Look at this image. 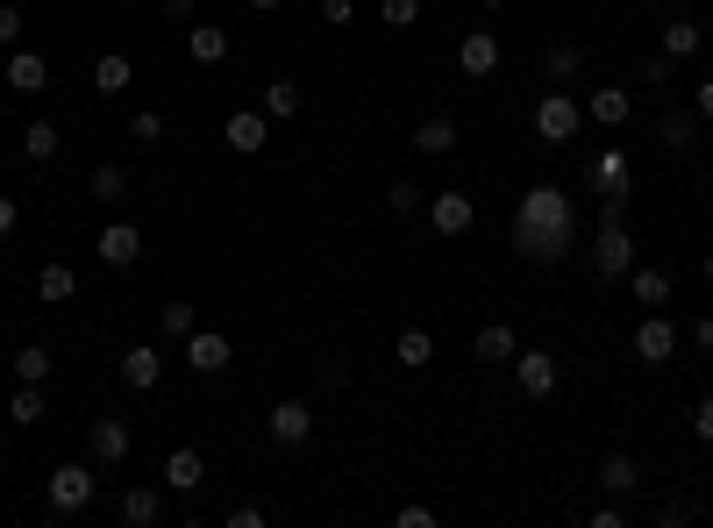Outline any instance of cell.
Listing matches in <instances>:
<instances>
[{"mask_svg": "<svg viewBox=\"0 0 713 528\" xmlns=\"http://www.w3.org/2000/svg\"><path fill=\"white\" fill-rule=\"evenodd\" d=\"M692 351L713 357V314H700V322H692Z\"/></svg>", "mask_w": 713, "mask_h": 528, "instance_id": "obj_48", "label": "cell"}, {"mask_svg": "<svg viewBox=\"0 0 713 528\" xmlns=\"http://www.w3.org/2000/svg\"><path fill=\"white\" fill-rule=\"evenodd\" d=\"M628 115H635V94H628V86H599V94L585 100V122H599V129H620Z\"/></svg>", "mask_w": 713, "mask_h": 528, "instance_id": "obj_18", "label": "cell"}, {"mask_svg": "<svg viewBox=\"0 0 713 528\" xmlns=\"http://www.w3.org/2000/svg\"><path fill=\"white\" fill-rule=\"evenodd\" d=\"M414 150L421 158H450V150H457V122H450V115H429V122L414 129Z\"/></svg>", "mask_w": 713, "mask_h": 528, "instance_id": "obj_26", "label": "cell"}, {"mask_svg": "<svg viewBox=\"0 0 713 528\" xmlns=\"http://www.w3.org/2000/svg\"><path fill=\"white\" fill-rule=\"evenodd\" d=\"M271 515H264V507H250V500H242V507H229V528H264Z\"/></svg>", "mask_w": 713, "mask_h": 528, "instance_id": "obj_46", "label": "cell"}, {"mask_svg": "<svg viewBox=\"0 0 713 528\" xmlns=\"http://www.w3.org/2000/svg\"><path fill=\"white\" fill-rule=\"evenodd\" d=\"M579 72H585V51H579V43H550V51H542V79L564 86V79H579Z\"/></svg>", "mask_w": 713, "mask_h": 528, "instance_id": "obj_29", "label": "cell"}, {"mask_svg": "<svg viewBox=\"0 0 713 528\" xmlns=\"http://www.w3.org/2000/svg\"><path fill=\"white\" fill-rule=\"evenodd\" d=\"M129 143H143V150L164 143V115H158V108H136V115H129Z\"/></svg>", "mask_w": 713, "mask_h": 528, "instance_id": "obj_38", "label": "cell"}, {"mask_svg": "<svg viewBox=\"0 0 713 528\" xmlns=\"http://www.w3.org/2000/svg\"><path fill=\"white\" fill-rule=\"evenodd\" d=\"M136 258H143V229H136V222H108V229H100V265L136 271Z\"/></svg>", "mask_w": 713, "mask_h": 528, "instance_id": "obj_10", "label": "cell"}, {"mask_svg": "<svg viewBox=\"0 0 713 528\" xmlns=\"http://www.w3.org/2000/svg\"><path fill=\"white\" fill-rule=\"evenodd\" d=\"M164 14H172V22H193V0H164Z\"/></svg>", "mask_w": 713, "mask_h": 528, "instance_id": "obj_52", "label": "cell"}, {"mask_svg": "<svg viewBox=\"0 0 713 528\" xmlns=\"http://www.w3.org/2000/svg\"><path fill=\"white\" fill-rule=\"evenodd\" d=\"M94 493H100V464H57V472L43 478V500H51V515H79Z\"/></svg>", "mask_w": 713, "mask_h": 528, "instance_id": "obj_2", "label": "cell"}, {"mask_svg": "<svg viewBox=\"0 0 713 528\" xmlns=\"http://www.w3.org/2000/svg\"><path fill=\"white\" fill-rule=\"evenodd\" d=\"M692 115H700V122H713V79H700V100H692Z\"/></svg>", "mask_w": 713, "mask_h": 528, "instance_id": "obj_51", "label": "cell"}, {"mask_svg": "<svg viewBox=\"0 0 713 528\" xmlns=\"http://www.w3.org/2000/svg\"><path fill=\"white\" fill-rule=\"evenodd\" d=\"M400 528H435V507H400Z\"/></svg>", "mask_w": 713, "mask_h": 528, "instance_id": "obj_49", "label": "cell"}, {"mask_svg": "<svg viewBox=\"0 0 713 528\" xmlns=\"http://www.w3.org/2000/svg\"><path fill=\"white\" fill-rule=\"evenodd\" d=\"M657 143L671 150V158H685V150L700 143V115H692V108H671V115L657 122Z\"/></svg>", "mask_w": 713, "mask_h": 528, "instance_id": "obj_21", "label": "cell"}, {"mask_svg": "<svg viewBox=\"0 0 713 528\" xmlns=\"http://www.w3.org/2000/svg\"><path fill=\"white\" fill-rule=\"evenodd\" d=\"M692 515H700V507H692V500H663V507H657V521H663V528H685Z\"/></svg>", "mask_w": 713, "mask_h": 528, "instance_id": "obj_43", "label": "cell"}, {"mask_svg": "<svg viewBox=\"0 0 713 528\" xmlns=\"http://www.w3.org/2000/svg\"><path fill=\"white\" fill-rule=\"evenodd\" d=\"M264 435H271L279 450H300V443L314 435V414H307V400H279V407L264 414Z\"/></svg>", "mask_w": 713, "mask_h": 528, "instance_id": "obj_8", "label": "cell"}, {"mask_svg": "<svg viewBox=\"0 0 713 528\" xmlns=\"http://www.w3.org/2000/svg\"><path fill=\"white\" fill-rule=\"evenodd\" d=\"M429 222H435V236H464L478 222L472 193H435V201H429Z\"/></svg>", "mask_w": 713, "mask_h": 528, "instance_id": "obj_13", "label": "cell"}, {"mask_svg": "<svg viewBox=\"0 0 713 528\" xmlns=\"http://www.w3.org/2000/svg\"><path fill=\"white\" fill-rule=\"evenodd\" d=\"M386 207H392L400 222H414V215H421V186H414V179H392V186H386Z\"/></svg>", "mask_w": 713, "mask_h": 528, "instance_id": "obj_36", "label": "cell"}, {"mask_svg": "<svg viewBox=\"0 0 713 528\" xmlns=\"http://www.w3.org/2000/svg\"><path fill=\"white\" fill-rule=\"evenodd\" d=\"M557 379H564V371H557V357H550V351H514V386H521L528 400H550V394H557Z\"/></svg>", "mask_w": 713, "mask_h": 528, "instance_id": "obj_7", "label": "cell"}, {"mask_svg": "<svg viewBox=\"0 0 713 528\" xmlns=\"http://www.w3.org/2000/svg\"><path fill=\"white\" fill-rule=\"evenodd\" d=\"M322 22H328V29H343V22H357V0H322Z\"/></svg>", "mask_w": 713, "mask_h": 528, "instance_id": "obj_44", "label": "cell"}, {"mask_svg": "<svg viewBox=\"0 0 713 528\" xmlns=\"http://www.w3.org/2000/svg\"><path fill=\"white\" fill-rule=\"evenodd\" d=\"M14 379L43 386V379H51V351H43V343H22V351H14Z\"/></svg>", "mask_w": 713, "mask_h": 528, "instance_id": "obj_35", "label": "cell"}, {"mask_svg": "<svg viewBox=\"0 0 713 528\" xmlns=\"http://www.w3.org/2000/svg\"><path fill=\"white\" fill-rule=\"evenodd\" d=\"M72 293H79V271H72V265H43V271H36V300H51V308H65Z\"/></svg>", "mask_w": 713, "mask_h": 528, "instance_id": "obj_27", "label": "cell"}, {"mask_svg": "<svg viewBox=\"0 0 713 528\" xmlns=\"http://www.w3.org/2000/svg\"><path fill=\"white\" fill-rule=\"evenodd\" d=\"M229 336H215V328H193V336H186V365L193 371H201V379H215V371H229Z\"/></svg>", "mask_w": 713, "mask_h": 528, "instance_id": "obj_11", "label": "cell"}, {"mask_svg": "<svg viewBox=\"0 0 713 528\" xmlns=\"http://www.w3.org/2000/svg\"><path fill=\"white\" fill-rule=\"evenodd\" d=\"M22 8H14V0H0V51H14V43H22Z\"/></svg>", "mask_w": 713, "mask_h": 528, "instance_id": "obj_39", "label": "cell"}, {"mask_svg": "<svg viewBox=\"0 0 713 528\" xmlns=\"http://www.w3.org/2000/svg\"><path fill=\"white\" fill-rule=\"evenodd\" d=\"M700 51H706V29L692 14H671L663 22V57H700Z\"/></svg>", "mask_w": 713, "mask_h": 528, "instance_id": "obj_23", "label": "cell"}, {"mask_svg": "<svg viewBox=\"0 0 713 528\" xmlns=\"http://www.w3.org/2000/svg\"><path fill=\"white\" fill-rule=\"evenodd\" d=\"M242 8H250V14H271V8H279V0H242Z\"/></svg>", "mask_w": 713, "mask_h": 528, "instance_id": "obj_53", "label": "cell"}, {"mask_svg": "<svg viewBox=\"0 0 713 528\" xmlns=\"http://www.w3.org/2000/svg\"><path fill=\"white\" fill-rule=\"evenodd\" d=\"M158 478H164L172 493H201V486H207V457H201V450H172Z\"/></svg>", "mask_w": 713, "mask_h": 528, "instance_id": "obj_17", "label": "cell"}, {"mask_svg": "<svg viewBox=\"0 0 713 528\" xmlns=\"http://www.w3.org/2000/svg\"><path fill=\"white\" fill-rule=\"evenodd\" d=\"M635 357H642V365H671L678 357V328H671L663 308H649L642 322H635Z\"/></svg>", "mask_w": 713, "mask_h": 528, "instance_id": "obj_6", "label": "cell"}, {"mask_svg": "<svg viewBox=\"0 0 713 528\" xmlns=\"http://www.w3.org/2000/svg\"><path fill=\"white\" fill-rule=\"evenodd\" d=\"M158 328H164L172 343H186L193 328H201V308H193V300H164V308H158Z\"/></svg>", "mask_w": 713, "mask_h": 528, "instance_id": "obj_30", "label": "cell"}, {"mask_svg": "<svg viewBox=\"0 0 713 528\" xmlns=\"http://www.w3.org/2000/svg\"><path fill=\"white\" fill-rule=\"evenodd\" d=\"M314 379H322L328 394H343V386H350V371H343V357H322V365H314Z\"/></svg>", "mask_w": 713, "mask_h": 528, "instance_id": "obj_41", "label": "cell"}, {"mask_svg": "<svg viewBox=\"0 0 713 528\" xmlns=\"http://www.w3.org/2000/svg\"><path fill=\"white\" fill-rule=\"evenodd\" d=\"M514 250L528 265H557L564 250H579V201L564 186H528L514 207Z\"/></svg>", "mask_w": 713, "mask_h": 528, "instance_id": "obj_1", "label": "cell"}, {"mask_svg": "<svg viewBox=\"0 0 713 528\" xmlns=\"http://www.w3.org/2000/svg\"><path fill=\"white\" fill-rule=\"evenodd\" d=\"M663 79H671V57H663V51L642 57V86H663Z\"/></svg>", "mask_w": 713, "mask_h": 528, "instance_id": "obj_47", "label": "cell"}, {"mask_svg": "<svg viewBox=\"0 0 713 528\" xmlns=\"http://www.w3.org/2000/svg\"><path fill=\"white\" fill-rule=\"evenodd\" d=\"M514 351H521V343H514L507 322H485L478 336H472V357H478V365H514Z\"/></svg>", "mask_w": 713, "mask_h": 528, "instance_id": "obj_20", "label": "cell"}, {"mask_svg": "<svg viewBox=\"0 0 713 528\" xmlns=\"http://www.w3.org/2000/svg\"><path fill=\"white\" fill-rule=\"evenodd\" d=\"M593 186H599V193H635V186H628V158H620V150H606V158L593 164Z\"/></svg>", "mask_w": 713, "mask_h": 528, "instance_id": "obj_34", "label": "cell"}, {"mask_svg": "<svg viewBox=\"0 0 713 528\" xmlns=\"http://www.w3.org/2000/svg\"><path fill=\"white\" fill-rule=\"evenodd\" d=\"M22 150H29L36 164H51L57 150H65V129H57V122H29V129H22Z\"/></svg>", "mask_w": 713, "mask_h": 528, "instance_id": "obj_32", "label": "cell"}, {"mask_svg": "<svg viewBox=\"0 0 713 528\" xmlns=\"http://www.w3.org/2000/svg\"><path fill=\"white\" fill-rule=\"evenodd\" d=\"M264 115H279V122H285V115H300V86L293 79H271L264 86Z\"/></svg>", "mask_w": 713, "mask_h": 528, "instance_id": "obj_37", "label": "cell"}, {"mask_svg": "<svg viewBox=\"0 0 713 528\" xmlns=\"http://www.w3.org/2000/svg\"><path fill=\"white\" fill-rule=\"evenodd\" d=\"M478 8H507V0H478Z\"/></svg>", "mask_w": 713, "mask_h": 528, "instance_id": "obj_55", "label": "cell"}, {"mask_svg": "<svg viewBox=\"0 0 713 528\" xmlns=\"http://www.w3.org/2000/svg\"><path fill=\"white\" fill-rule=\"evenodd\" d=\"M628 207H635V193H599V222H628Z\"/></svg>", "mask_w": 713, "mask_h": 528, "instance_id": "obj_42", "label": "cell"}, {"mask_svg": "<svg viewBox=\"0 0 713 528\" xmlns=\"http://www.w3.org/2000/svg\"><path fill=\"white\" fill-rule=\"evenodd\" d=\"M8 421H14V429H36V421H43V386H14V394H8Z\"/></svg>", "mask_w": 713, "mask_h": 528, "instance_id": "obj_31", "label": "cell"}, {"mask_svg": "<svg viewBox=\"0 0 713 528\" xmlns=\"http://www.w3.org/2000/svg\"><path fill=\"white\" fill-rule=\"evenodd\" d=\"M392 357H400V365H429V357H435V336H429V328H400V343H392Z\"/></svg>", "mask_w": 713, "mask_h": 528, "instance_id": "obj_33", "label": "cell"}, {"mask_svg": "<svg viewBox=\"0 0 713 528\" xmlns=\"http://www.w3.org/2000/svg\"><path fill=\"white\" fill-rule=\"evenodd\" d=\"M186 57L193 65H222V57H229V29L222 22H186Z\"/></svg>", "mask_w": 713, "mask_h": 528, "instance_id": "obj_16", "label": "cell"}, {"mask_svg": "<svg viewBox=\"0 0 713 528\" xmlns=\"http://www.w3.org/2000/svg\"><path fill=\"white\" fill-rule=\"evenodd\" d=\"M14 222H22V201H14V193H0V244L14 236Z\"/></svg>", "mask_w": 713, "mask_h": 528, "instance_id": "obj_45", "label": "cell"}, {"mask_svg": "<svg viewBox=\"0 0 713 528\" xmlns=\"http://www.w3.org/2000/svg\"><path fill=\"white\" fill-rule=\"evenodd\" d=\"M129 450H136V429H129L121 414L86 421V457H94L100 472H121V464H129Z\"/></svg>", "mask_w": 713, "mask_h": 528, "instance_id": "obj_4", "label": "cell"}, {"mask_svg": "<svg viewBox=\"0 0 713 528\" xmlns=\"http://www.w3.org/2000/svg\"><path fill=\"white\" fill-rule=\"evenodd\" d=\"M158 515H164V500H158L150 486H129V493L115 500V521H121V528H150Z\"/></svg>", "mask_w": 713, "mask_h": 528, "instance_id": "obj_22", "label": "cell"}, {"mask_svg": "<svg viewBox=\"0 0 713 528\" xmlns=\"http://www.w3.org/2000/svg\"><path fill=\"white\" fill-rule=\"evenodd\" d=\"M129 79H136V72H129V57H121V51H108V57L94 65V94H100V100L129 94Z\"/></svg>", "mask_w": 713, "mask_h": 528, "instance_id": "obj_28", "label": "cell"}, {"mask_svg": "<svg viewBox=\"0 0 713 528\" xmlns=\"http://www.w3.org/2000/svg\"><path fill=\"white\" fill-rule=\"evenodd\" d=\"M378 14H386V29H414L421 22V0H386Z\"/></svg>", "mask_w": 713, "mask_h": 528, "instance_id": "obj_40", "label": "cell"}, {"mask_svg": "<svg viewBox=\"0 0 713 528\" xmlns=\"http://www.w3.org/2000/svg\"><path fill=\"white\" fill-rule=\"evenodd\" d=\"M628 271H635L628 222H599V236H593V279H628Z\"/></svg>", "mask_w": 713, "mask_h": 528, "instance_id": "obj_5", "label": "cell"}, {"mask_svg": "<svg viewBox=\"0 0 713 528\" xmlns=\"http://www.w3.org/2000/svg\"><path fill=\"white\" fill-rule=\"evenodd\" d=\"M222 143H229L236 158H257V150L271 143V115H257V108H236L229 122H222Z\"/></svg>", "mask_w": 713, "mask_h": 528, "instance_id": "obj_9", "label": "cell"}, {"mask_svg": "<svg viewBox=\"0 0 713 528\" xmlns=\"http://www.w3.org/2000/svg\"><path fill=\"white\" fill-rule=\"evenodd\" d=\"M599 493H614V500L642 493V464H635L628 450H606V457H599Z\"/></svg>", "mask_w": 713, "mask_h": 528, "instance_id": "obj_14", "label": "cell"}, {"mask_svg": "<svg viewBox=\"0 0 713 528\" xmlns=\"http://www.w3.org/2000/svg\"><path fill=\"white\" fill-rule=\"evenodd\" d=\"M0 79H8V86H14V94H22V100H36L43 86H51V65H43L36 51H14V57H8V72H0Z\"/></svg>", "mask_w": 713, "mask_h": 528, "instance_id": "obj_15", "label": "cell"}, {"mask_svg": "<svg viewBox=\"0 0 713 528\" xmlns=\"http://www.w3.org/2000/svg\"><path fill=\"white\" fill-rule=\"evenodd\" d=\"M692 429H700V443H713V400L692 407Z\"/></svg>", "mask_w": 713, "mask_h": 528, "instance_id": "obj_50", "label": "cell"}, {"mask_svg": "<svg viewBox=\"0 0 713 528\" xmlns=\"http://www.w3.org/2000/svg\"><path fill=\"white\" fill-rule=\"evenodd\" d=\"M628 285H635V308H671V271H663V265H642V258H635Z\"/></svg>", "mask_w": 713, "mask_h": 528, "instance_id": "obj_19", "label": "cell"}, {"mask_svg": "<svg viewBox=\"0 0 713 528\" xmlns=\"http://www.w3.org/2000/svg\"><path fill=\"white\" fill-rule=\"evenodd\" d=\"M86 193H94L100 207H115V201H129V164H94V179H86Z\"/></svg>", "mask_w": 713, "mask_h": 528, "instance_id": "obj_25", "label": "cell"}, {"mask_svg": "<svg viewBox=\"0 0 713 528\" xmlns=\"http://www.w3.org/2000/svg\"><path fill=\"white\" fill-rule=\"evenodd\" d=\"M700 271H706V285H713V250H706V258H700Z\"/></svg>", "mask_w": 713, "mask_h": 528, "instance_id": "obj_54", "label": "cell"}, {"mask_svg": "<svg viewBox=\"0 0 713 528\" xmlns=\"http://www.w3.org/2000/svg\"><path fill=\"white\" fill-rule=\"evenodd\" d=\"M457 65H464V79H493L499 72V36L493 29H472V36L457 43Z\"/></svg>", "mask_w": 713, "mask_h": 528, "instance_id": "obj_12", "label": "cell"}, {"mask_svg": "<svg viewBox=\"0 0 713 528\" xmlns=\"http://www.w3.org/2000/svg\"><path fill=\"white\" fill-rule=\"evenodd\" d=\"M121 379H129V386H136V394H150V386H158V379H164V357H158V351H150V343H136V351H129V357H121Z\"/></svg>", "mask_w": 713, "mask_h": 528, "instance_id": "obj_24", "label": "cell"}, {"mask_svg": "<svg viewBox=\"0 0 713 528\" xmlns=\"http://www.w3.org/2000/svg\"><path fill=\"white\" fill-rule=\"evenodd\" d=\"M579 129H585V108H579V100L564 94V86H557V94H542V100H536V143L564 150V143H571V136H579Z\"/></svg>", "mask_w": 713, "mask_h": 528, "instance_id": "obj_3", "label": "cell"}]
</instances>
